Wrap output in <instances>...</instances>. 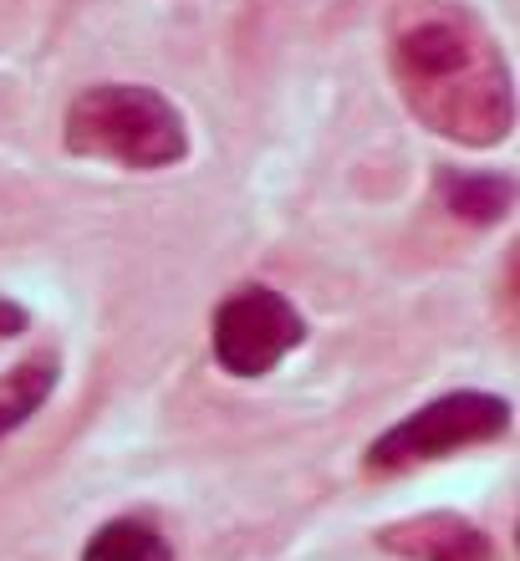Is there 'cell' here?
<instances>
[{"instance_id":"cell-4","label":"cell","mask_w":520,"mask_h":561,"mask_svg":"<svg viewBox=\"0 0 520 561\" xmlns=\"http://www.w3.org/2000/svg\"><path fill=\"white\" fill-rule=\"evenodd\" d=\"M307 342V317L286 291L266 280H240L209 311V357L224 378H270Z\"/></svg>"},{"instance_id":"cell-9","label":"cell","mask_w":520,"mask_h":561,"mask_svg":"<svg viewBox=\"0 0 520 561\" xmlns=\"http://www.w3.org/2000/svg\"><path fill=\"white\" fill-rule=\"evenodd\" d=\"M31 332V307L21 301V296L0 291V342H15Z\"/></svg>"},{"instance_id":"cell-11","label":"cell","mask_w":520,"mask_h":561,"mask_svg":"<svg viewBox=\"0 0 520 561\" xmlns=\"http://www.w3.org/2000/svg\"><path fill=\"white\" fill-rule=\"evenodd\" d=\"M516 551H520V520H516Z\"/></svg>"},{"instance_id":"cell-6","label":"cell","mask_w":520,"mask_h":561,"mask_svg":"<svg viewBox=\"0 0 520 561\" xmlns=\"http://www.w3.org/2000/svg\"><path fill=\"white\" fill-rule=\"evenodd\" d=\"M434 199L464 230H495L520 205V179L506 174V169H464V163H449L434 179Z\"/></svg>"},{"instance_id":"cell-7","label":"cell","mask_w":520,"mask_h":561,"mask_svg":"<svg viewBox=\"0 0 520 561\" xmlns=\"http://www.w3.org/2000/svg\"><path fill=\"white\" fill-rule=\"evenodd\" d=\"M57 388H61L57 347H31V353H21L15 363L0 368V449L46 414V403L57 399Z\"/></svg>"},{"instance_id":"cell-2","label":"cell","mask_w":520,"mask_h":561,"mask_svg":"<svg viewBox=\"0 0 520 561\" xmlns=\"http://www.w3.org/2000/svg\"><path fill=\"white\" fill-rule=\"evenodd\" d=\"M61 148L123 174H164L189 159V118L149 82H88L61 107Z\"/></svg>"},{"instance_id":"cell-3","label":"cell","mask_w":520,"mask_h":561,"mask_svg":"<svg viewBox=\"0 0 520 561\" xmlns=\"http://www.w3.org/2000/svg\"><path fill=\"white\" fill-rule=\"evenodd\" d=\"M516 424L510 403L490 388H449L439 399L418 403L403 419L378 434L362 455V470L372 480H398V474L429 470L439 459L470 455V449H490L500 444Z\"/></svg>"},{"instance_id":"cell-5","label":"cell","mask_w":520,"mask_h":561,"mask_svg":"<svg viewBox=\"0 0 520 561\" xmlns=\"http://www.w3.org/2000/svg\"><path fill=\"white\" fill-rule=\"evenodd\" d=\"M378 547L398 561H495L485 526L460 511H418V516L388 520Z\"/></svg>"},{"instance_id":"cell-8","label":"cell","mask_w":520,"mask_h":561,"mask_svg":"<svg viewBox=\"0 0 520 561\" xmlns=\"http://www.w3.org/2000/svg\"><path fill=\"white\" fill-rule=\"evenodd\" d=\"M77 561H174V541L149 516H113L82 541Z\"/></svg>"},{"instance_id":"cell-1","label":"cell","mask_w":520,"mask_h":561,"mask_svg":"<svg viewBox=\"0 0 520 561\" xmlns=\"http://www.w3.org/2000/svg\"><path fill=\"white\" fill-rule=\"evenodd\" d=\"M388 77L424 134L454 148H500L516 134V72L490 21L464 0H393Z\"/></svg>"},{"instance_id":"cell-10","label":"cell","mask_w":520,"mask_h":561,"mask_svg":"<svg viewBox=\"0 0 520 561\" xmlns=\"http://www.w3.org/2000/svg\"><path fill=\"white\" fill-rule=\"evenodd\" d=\"M500 301H506L510 322L520 327V240H516V245H510V255H506V271H500Z\"/></svg>"}]
</instances>
